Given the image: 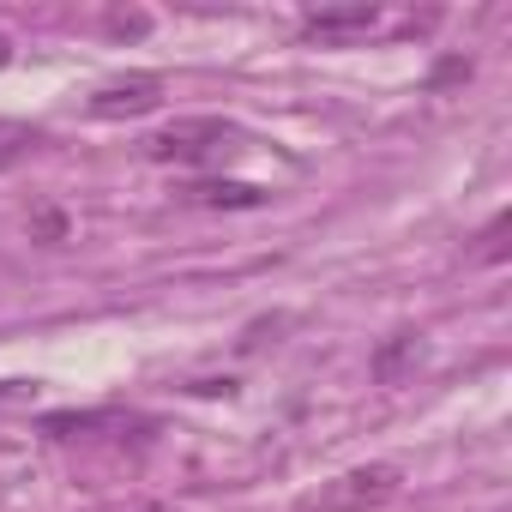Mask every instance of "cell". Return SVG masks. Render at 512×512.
Wrapping results in <instances>:
<instances>
[{"label": "cell", "instance_id": "6da1fadb", "mask_svg": "<svg viewBox=\"0 0 512 512\" xmlns=\"http://www.w3.org/2000/svg\"><path fill=\"white\" fill-rule=\"evenodd\" d=\"M235 151H247V133L235 121H223V115H181V121L157 127L145 139V157L175 163V169H211V163H223Z\"/></svg>", "mask_w": 512, "mask_h": 512}, {"label": "cell", "instance_id": "7a4b0ae2", "mask_svg": "<svg viewBox=\"0 0 512 512\" xmlns=\"http://www.w3.org/2000/svg\"><path fill=\"white\" fill-rule=\"evenodd\" d=\"M398 488H404L398 464H362V470H344V476H332L308 512H374V506H386Z\"/></svg>", "mask_w": 512, "mask_h": 512}, {"label": "cell", "instance_id": "3957f363", "mask_svg": "<svg viewBox=\"0 0 512 512\" xmlns=\"http://www.w3.org/2000/svg\"><path fill=\"white\" fill-rule=\"evenodd\" d=\"M157 103H163V79H157V73H121V79L97 85L85 109H91L97 121H133V115H151Z\"/></svg>", "mask_w": 512, "mask_h": 512}, {"label": "cell", "instance_id": "277c9868", "mask_svg": "<svg viewBox=\"0 0 512 512\" xmlns=\"http://www.w3.org/2000/svg\"><path fill=\"white\" fill-rule=\"evenodd\" d=\"M380 25V7L374 0H344V7H314L302 13V37L308 43H356Z\"/></svg>", "mask_w": 512, "mask_h": 512}, {"label": "cell", "instance_id": "5b68a950", "mask_svg": "<svg viewBox=\"0 0 512 512\" xmlns=\"http://www.w3.org/2000/svg\"><path fill=\"white\" fill-rule=\"evenodd\" d=\"M187 205H229V211H253V205H266V187H253V181H223V175H199L181 187Z\"/></svg>", "mask_w": 512, "mask_h": 512}, {"label": "cell", "instance_id": "8992f818", "mask_svg": "<svg viewBox=\"0 0 512 512\" xmlns=\"http://www.w3.org/2000/svg\"><path fill=\"white\" fill-rule=\"evenodd\" d=\"M49 133L37 127V121H0V169H13V163H25L37 145H43Z\"/></svg>", "mask_w": 512, "mask_h": 512}, {"label": "cell", "instance_id": "52a82bcc", "mask_svg": "<svg viewBox=\"0 0 512 512\" xmlns=\"http://www.w3.org/2000/svg\"><path fill=\"white\" fill-rule=\"evenodd\" d=\"M452 79H470V61H464V55H452V61H440V67H434V79H428V85H434V91H440V85H452Z\"/></svg>", "mask_w": 512, "mask_h": 512}, {"label": "cell", "instance_id": "ba28073f", "mask_svg": "<svg viewBox=\"0 0 512 512\" xmlns=\"http://www.w3.org/2000/svg\"><path fill=\"white\" fill-rule=\"evenodd\" d=\"M109 31H133V37H139V31H145V13H115Z\"/></svg>", "mask_w": 512, "mask_h": 512}, {"label": "cell", "instance_id": "9c48e42d", "mask_svg": "<svg viewBox=\"0 0 512 512\" xmlns=\"http://www.w3.org/2000/svg\"><path fill=\"white\" fill-rule=\"evenodd\" d=\"M151 512H169V506H151Z\"/></svg>", "mask_w": 512, "mask_h": 512}]
</instances>
